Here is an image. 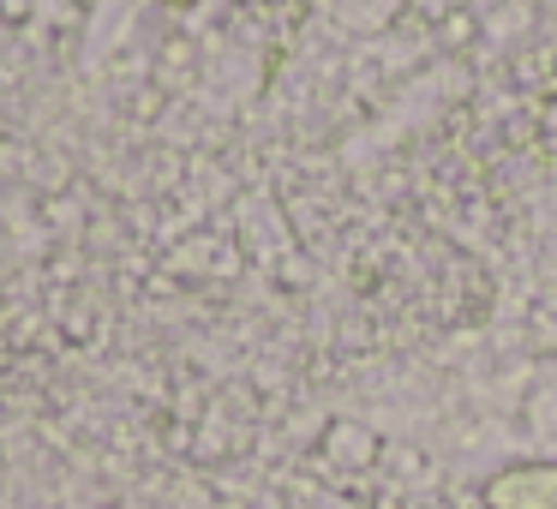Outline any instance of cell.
Here are the masks:
<instances>
[{
  "label": "cell",
  "mask_w": 557,
  "mask_h": 509,
  "mask_svg": "<svg viewBox=\"0 0 557 509\" xmlns=\"http://www.w3.org/2000/svg\"><path fill=\"white\" fill-rule=\"evenodd\" d=\"M485 509H557V461H504L480 480Z\"/></svg>",
  "instance_id": "obj_1"
},
{
  "label": "cell",
  "mask_w": 557,
  "mask_h": 509,
  "mask_svg": "<svg viewBox=\"0 0 557 509\" xmlns=\"http://www.w3.org/2000/svg\"><path fill=\"white\" fill-rule=\"evenodd\" d=\"M162 13H198V7H205V0H157Z\"/></svg>",
  "instance_id": "obj_2"
}]
</instances>
